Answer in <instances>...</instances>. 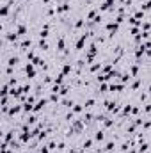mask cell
<instances>
[{
	"mask_svg": "<svg viewBox=\"0 0 151 153\" xmlns=\"http://www.w3.org/2000/svg\"><path fill=\"white\" fill-rule=\"evenodd\" d=\"M61 73H64V75L68 76V75H71L73 73V62H62V70H61Z\"/></svg>",
	"mask_w": 151,
	"mask_h": 153,
	"instance_id": "cell-3",
	"label": "cell"
},
{
	"mask_svg": "<svg viewBox=\"0 0 151 153\" xmlns=\"http://www.w3.org/2000/svg\"><path fill=\"white\" fill-rule=\"evenodd\" d=\"M91 148H93V139H85V141L82 143V152L91 150Z\"/></svg>",
	"mask_w": 151,
	"mask_h": 153,
	"instance_id": "cell-6",
	"label": "cell"
},
{
	"mask_svg": "<svg viewBox=\"0 0 151 153\" xmlns=\"http://www.w3.org/2000/svg\"><path fill=\"white\" fill-rule=\"evenodd\" d=\"M23 71H25V76H27L29 80H32V78H36V76H38L36 66H34L32 62H25V66H23Z\"/></svg>",
	"mask_w": 151,
	"mask_h": 153,
	"instance_id": "cell-1",
	"label": "cell"
},
{
	"mask_svg": "<svg viewBox=\"0 0 151 153\" xmlns=\"http://www.w3.org/2000/svg\"><path fill=\"white\" fill-rule=\"evenodd\" d=\"M55 46H57V52H66V39H64V36H59L57 38Z\"/></svg>",
	"mask_w": 151,
	"mask_h": 153,
	"instance_id": "cell-2",
	"label": "cell"
},
{
	"mask_svg": "<svg viewBox=\"0 0 151 153\" xmlns=\"http://www.w3.org/2000/svg\"><path fill=\"white\" fill-rule=\"evenodd\" d=\"M105 134H107V132H105L103 128H98V130L94 132V141H98V143H101V141L105 139Z\"/></svg>",
	"mask_w": 151,
	"mask_h": 153,
	"instance_id": "cell-4",
	"label": "cell"
},
{
	"mask_svg": "<svg viewBox=\"0 0 151 153\" xmlns=\"http://www.w3.org/2000/svg\"><path fill=\"white\" fill-rule=\"evenodd\" d=\"M115 141H109L107 144H105V148H103V152L105 153H112V152H115Z\"/></svg>",
	"mask_w": 151,
	"mask_h": 153,
	"instance_id": "cell-5",
	"label": "cell"
}]
</instances>
